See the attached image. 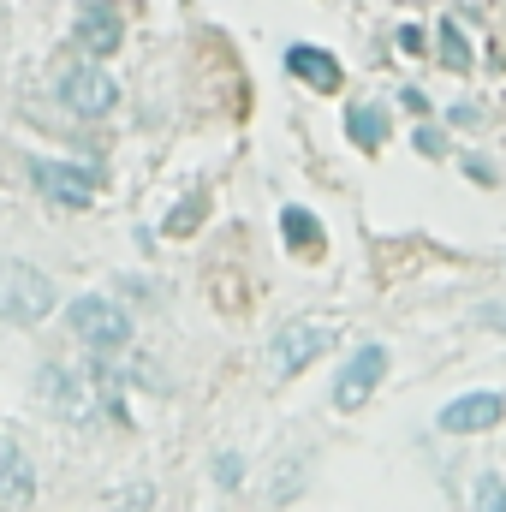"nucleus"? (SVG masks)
Listing matches in <instances>:
<instances>
[{"label": "nucleus", "mask_w": 506, "mask_h": 512, "mask_svg": "<svg viewBox=\"0 0 506 512\" xmlns=\"http://www.w3.org/2000/svg\"><path fill=\"white\" fill-rule=\"evenodd\" d=\"M36 393H42V405L60 417V423H72V429H90L96 417H108V423H131L126 399H120V387L114 376L96 364V370H66V364H42V376H36Z\"/></svg>", "instance_id": "1"}, {"label": "nucleus", "mask_w": 506, "mask_h": 512, "mask_svg": "<svg viewBox=\"0 0 506 512\" xmlns=\"http://www.w3.org/2000/svg\"><path fill=\"white\" fill-rule=\"evenodd\" d=\"M48 310H54V280H48L42 268H30V262L0 256V322L30 328V322H42Z\"/></svg>", "instance_id": "2"}, {"label": "nucleus", "mask_w": 506, "mask_h": 512, "mask_svg": "<svg viewBox=\"0 0 506 512\" xmlns=\"http://www.w3.org/2000/svg\"><path fill=\"white\" fill-rule=\"evenodd\" d=\"M66 328L102 358V352H120V346L131 340V310L126 304H114V298H102V292H84V298H72Z\"/></svg>", "instance_id": "3"}, {"label": "nucleus", "mask_w": 506, "mask_h": 512, "mask_svg": "<svg viewBox=\"0 0 506 512\" xmlns=\"http://www.w3.org/2000/svg\"><path fill=\"white\" fill-rule=\"evenodd\" d=\"M30 185H36L54 209H90L96 191H102V173H96V167H78V161H36V167H30Z\"/></svg>", "instance_id": "4"}, {"label": "nucleus", "mask_w": 506, "mask_h": 512, "mask_svg": "<svg viewBox=\"0 0 506 512\" xmlns=\"http://www.w3.org/2000/svg\"><path fill=\"white\" fill-rule=\"evenodd\" d=\"M60 102H66L72 114H84V120H102V114H114V102H120V78H114L102 60L72 66V72H60Z\"/></svg>", "instance_id": "5"}, {"label": "nucleus", "mask_w": 506, "mask_h": 512, "mask_svg": "<svg viewBox=\"0 0 506 512\" xmlns=\"http://www.w3.org/2000/svg\"><path fill=\"white\" fill-rule=\"evenodd\" d=\"M72 36H78V48H84L90 60H108V54L126 42V18H120V6H114V0H84V6H78Z\"/></svg>", "instance_id": "6"}, {"label": "nucleus", "mask_w": 506, "mask_h": 512, "mask_svg": "<svg viewBox=\"0 0 506 512\" xmlns=\"http://www.w3.org/2000/svg\"><path fill=\"white\" fill-rule=\"evenodd\" d=\"M381 376H387V346H358V352H352V364H340L334 405H340V411H364Z\"/></svg>", "instance_id": "7"}, {"label": "nucleus", "mask_w": 506, "mask_h": 512, "mask_svg": "<svg viewBox=\"0 0 506 512\" xmlns=\"http://www.w3.org/2000/svg\"><path fill=\"white\" fill-rule=\"evenodd\" d=\"M328 346H334V334H328V328L292 322V328H280V334L268 340V364H274V376H292V370H304L310 358H322Z\"/></svg>", "instance_id": "8"}, {"label": "nucleus", "mask_w": 506, "mask_h": 512, "mask_svg": "<svg viewBox=\"0 0 506 512\" xmlns=\"http://www.w3.org/2000/svg\"><path fill=\"white\" fill-rule=\"evenodd\" d=\"M501 417H506L501 393H459L447 411H435V423H441L447 435H483V429H495Z\"/></svg>", "instance_id": "9"}, {"label": "nucleus", "mask_w": 506, "mask_h": 512, "mask_svg": "<svg viewBox=\"0 0 506 512\" xmlns=\"http://www.w3.org/2000/svg\"><path fill=\"white\" fill-rule=\"evenodd\" d=\"M36 501V471L24 459V447L0 429V507H30Z\"/></svg>", "instance_id": "10"}, {"label": "nucleus", "mask_w": 506, "mask_h": 512, "mask_svg": "<svg viewBox=\"0 0 506 512\" xmlns=\"http://www.w3.org/2000/svg\"><path fill=\"white\" fill-rule=\"evenodd\" d=\"M286 72L304 78L310 90H334V84H340V60H334L328 48H310V42H292V48H286Z\"/></svg>", "instance_id": "11"}, {"label": "nucleus", "mask_w": 506, "mask_h": 512, "mask_svg": "<svg viewBox=\"0 0 506 512\" xmlns=\"http://www.w3.org/2000/svg\"><path fill=\"white\" fill-rule=\"evenodd\" d=\"M280 239H286L292 251H322V227H316V215L298 209V203L280 209Z\"/></svg>", "instance_id": "12"}, {"label": "nucleus", "mask_w": 506, "mask_h": 512, "mask_svg": "<svg viewBox=\"0 0 506 512\" xmlns=\"http://www.w3.org/2000/svg\"><path fill=\"white\" fill-rule=\"evenodd\" d=\"M346 137H352L358 149H381V143H387V114L370 108V102H358V108L346 114Z\"/></svg>", "instance_id": "13"}, {"label": "nucleus", "mask_w": 506, "mask_h": 512, "mask_svg": "<svg viewBox=\"0 0 506 512\" xmlns=\"http://www.w3.org/2000/svg\"><path fill=\"white\" fill-rule=\"evenodd\" d=\"M435 42H441V66L447 72H471V42H465V30L447 18V24H435Z\"/></svg>", "instance_id": "14"}, {"label": "nucleus", "mask_w": 506, "mask_h": 512, "mask_svg": "<svg viewBox=\"0 0 506 512\" xmlns=\"http://www.w3.org/2000/svg\"><path fill=\"white\" fill-rule=\"evenodd\" d=\"M203 215H209V197L197 191V197H185V203L167 215V233H173V239H191V233L203 227Z\"/></svg>", "instance_id": "15"}, {"label": "nucleus", "mask_w": 506, "mask_h": 512, "mask_svg": "<svg viewBox=\"0 0 506 512\" xmlns=\"http://www.w3.org/2000/svg\"><path fill=\"white\" fill-rule=\"evenodd\" d=\"M477 507H489V512H506V483L495 477V471H483V477H477Z\"/></svg>", "instance_id": "16"}, {"label": "nucleus", "mask_w": 506, "mask_h": 512, "mask_svg": "<svg viewBox=\"0 0 506 512\" xmlns=\"http://www.w3.org/2000/svg\"><path fill=\"white\" fill-rule=\"evenodd\" d=\"M215 483H221V489H239V453H221V459H215Z\"/></svg>", "instance_id": "17"}, {"label": "nucleus", "mask_w": 506, "mask_h": 512, "mask_svg": "<svg viewBox=\"0 0 506 512\" xmlns=\"http://www.w3.org/2000/svg\"><path fill=\"white\" fill-rule=\"evenodd\" d=\"M417 149H423V155H447V137H441L435 126H423L417 131Z\"/></svg>", "instance_id": "18"}, {"label": "nucleus", "mask_w": 506, "mask_h": 512, "mask_svg": "<svg viewBox=\"0 0 506 512\" xmlns=\"http://www.w3.org/2000/svg\"><path fill=\"white\" fill-rule=\"evenodd\" d=\"M399 48H405V54H417V48H423V30H417V24H405V30H399Z\"/></svg>", "instance_id": "19"}, {"label": "nucleus", "mask_w": 506, "mask_h": 512, "mask_svg": "<svg viewBox=\"0 0 506 512\" xmlns=\"http://www.w3.org/2000/svg\"><path fill=\"white\" fill-rule=\"evenodd\" d=\"M465 173H471L477 185H489V179H495V167H489V161H465Z\"/></svg>", "instance_id": "20"}]
</instances>
